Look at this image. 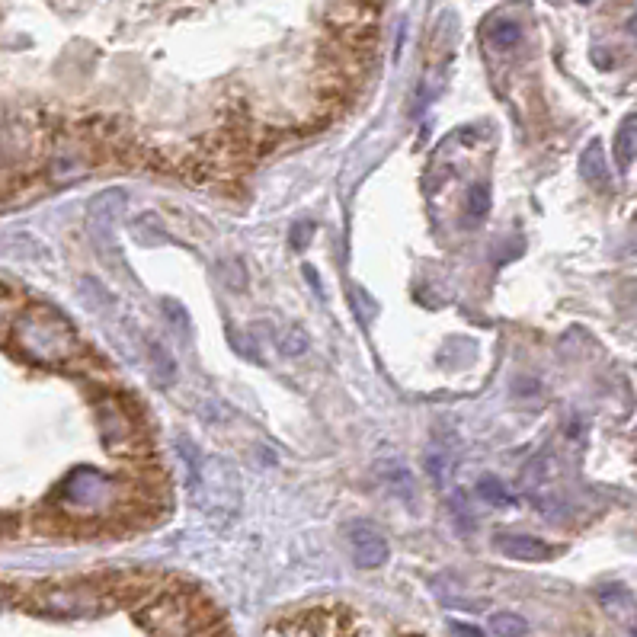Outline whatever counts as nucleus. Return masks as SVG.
Instances as JSON below:
<instances>
[{
	"label": "nucleus",
	"mask_w": 637,
	"mask_h": 637,
	"mask_svg": "<svg viewBox=\"0 0 637 637\" xmlns=\"http://www.w3.org/2000/svg\"><path fill=\"white\" fill-rule=\"evenodd\" d=\"M193 484V500L205 513H234L241 503V477L225 458H199L196 474L189 477Z\"/></svg>",
	"instance_id": "f257e3e1"
},
{
	"label": "nucleus",
	"mask_w": 637,
	"mask_h": 637,
	"mask_svg": "<svg viewBox=\"0 0 637 637\" xmlns=\"http://www.w3.org/2000/svg\"><path fill=\"white\" fill-rule=\"evenodd\" d=\"M346 538H349V548H353V557L359 567H381L391 557L388 541L375 525H365V522L346 525Z\"/></svg>",
	"instance_id": "f03ea898"
},
{
	"label": "nucleus",
	"mask_w": 637,
	"mask_h": 637,
	"mask_svg": "<svg viewBox=\"0 0 637 637\" xmlns=\"http://www.w3.org/2000/svg\"><path fill=\"white\" fill-rule=\"evenodd\" d=\"M493 545H497V551L503 557H509V561H522V564H545L557 554L548 541L525 535V532H500L493 538Z\"/></svg>",
	"instance_id": "7ed1b4c3"
},
{
	"label": "nucleus",
	"mask_w": 637,
	"mask_h": 637,
	"mask_svg": "<svg viewBox=\"0 0 637 637\" xmlns=\"http://www.w3.org/2000/svg\"><path fill=\"white\" fill-rule=\"evenodd\" d=\"M378 477L385 481V487L391 490V497L397 500H413V493H417V484H413V474L410 468L404 465L401 458H385L378 461Z\"/></svg>",
	"instance_id": "20e7f679"
},
{
	"label": "nucleus",
	"mask_w": 637,
	"mask_h": 637,
	"mask_svg": "<svg viewBox=\"0 0 637 637\" xmlns=\"http://www.w3.org/2000/svg\"><path fill=\"white\" fill-rule=\"evenodd\" d=\"M580 177L596 189L612 186V170H609V164H605L602 141H589L586 151L580 154Z\"/></svg>",
	"instance_id": "39448f33"
},
{
	"label": "nucleus",
	"mask_w": 637,
	"mask_h": 637,
	"mask_svg": "<svg viewBox=\"0 0 637 637\" xmlns=\"http://www.w3.org/2000/svg\"><path fill=\"white\" fill-rule=\"evenodd\" d=\"M615 161L618 170H628L637 161V119H628L615 135Z\"/></svg>",
	"instance_id": "423d86ee"
},
{
	"label": "nucleus",
	"mask_w": 637,
	"mask_h": 637,
	"mask_svg": "<svg viewBox=\"0 0 637 637\" xmlns=\"http://www.w3.org/2000/svg\"><path fill=\"white\" fill-rule=\"evenodd\" d=\"M487 39H490L493 49L509 52V49H516V45L522 42V26L516 20H490Z\"/></svg>",
	"instance_id": "0eeeda50"
},
{
	"label": "nucleus",
	"mask_w": 637,
	"mask_h": 637,
	"mask_svg": "<svg viewBox=\"0 0 637 637\" xmlns=\"http://www.w3.org/2000/svg\"><path fill=\"white\" fill-rule=\"evenodd\" d=\"M477 497H481L484 503H493V506H513L516 497L506 490L503 481H497V477H481L477 481Z\"/></svg>",
	"instance_id": "6e6552de"
},
{
	"label": "nucleus",
	"mask_w": 637,
	"mask_h": 637,
	"mask_svg": "<svg viewBox=\"0 0 637 637\" xmlns=\"http://www.w3.org/2000/svg\"><path fill=\"white\" fill-rule=\"evenodd\" d=\"M148 353H151V362H154V375L161 378L164 385H170L173 375H177V365H173L170 353L161 343H148Z\"/></svg>",
	"instance_id": "1a4fd4ad"
},
{
	"label": "nucleus",
	"mask_w": 637,
	"mask_h": 637,
	"mask_svg": "<svg viewBox=\"0 0 637 637\" xmlns=\"http://www.w3.org/2000/svg\"><path fill=\"white\" fill-rule=\"evenodd\" d=\"M493 631H497L500 637H522L525 631H529V625H525V618L513 615V612H497L493 615Z\"/></svg>",
	"instance_id": "9d476101"
},
{
	"label": "nucleus",
	"mask_w": 637,
	"mask_h": 637,
	"mask_svg": "<svg viewBox=\"0 0 637 637\" xmlns=\"http://www.w3.org/2000/svg\"><path fill=\"white\" fill-rule=\"evenodd\" d=\"M426 471L433 474L436 487H445V484H449V477H452V458L449 455H439V452L426 455Z\"/></svg>",
	"instance_id": "9b49d317"
},
{
	"label": "nucleus",
	"mask_w": 637,
	"mask_h": 637,
	"mask_svg": "<svg viewBox=\"0 0 637 637\" xmlns=\"http://www.w3.org/2000/svg\"><path fill=\"white\" fill-rule=\"evenodd\" d=\"M487 209H490V189H487L484 183H477V186L471 189V196H468V212H471L474 218H484Z\"/></svg>",
	"instance_id": "f8f14e48"
},
{
	"label": "nucleus",
	"mask_w": 637,
	"mask_h": 637,
	"mask_svg": "<svg viewBox=\"0 0 637 637\" xmlns=\"http://www.w3.org/2000/svg\"><path fill=\"white\" fill-rule=\"evenodd\" d=\"M311 237H314V225H311V221H298L295 231H292V247L295 250H305Z\"/></svg>",
	"instance_id": "ddd939ff"
},
{
	"label": "nucleus",
	"mask_w": 637,
	"mask_h": 637,
	"mask_svg": "<svg viewBox=\"0 0 637 637\" xmlns=\"http://www.w3.org/2000/svg\"><path fill=\"white\" fill-rule=\"evenodd\" d=\"M452 631L458 634V637H484L477 628H468V625H452Z\"/></svg>",
	"instance_id": "4468645a"
},
{
	"label": "nucleus",
	"mask_w": 637,
	"mask_h": 637,
	"mask_svg": "<svg viewBox=\"0 0 637 637\" xmlns=\"http://www.w3.org/2000/svg\"><path fill=\"white\" fill-rule=\"evenodd\" d=\"M628 33H631V36L637 39V13H634V17L628 20Z\"/></svg>",
	"instance_id": "2eb2a0df"
}]
</instances>
